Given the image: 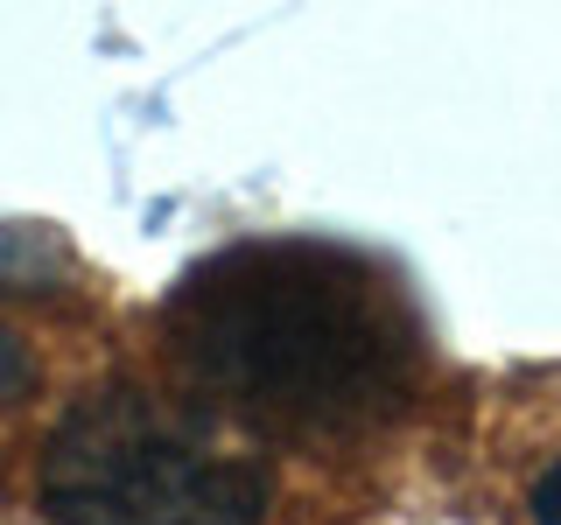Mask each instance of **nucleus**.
<instances>
[{
	"label": "nucleus",
	"instance_id": "nucleus-3",
	"mask_svg": "<svg viewBox=\"0 0 561 525\" xmlns=\"http://www.w3.org/2000/svg\"><path fill=\"white\" fill-rule=\"evenodd\" d=\"M28 385H35V358H28V343L14 337V329H0V413L22 407Z\"/></svg>",
	"mask_w": 561,
	"mask_h": 525
},
{
	"label": "nucleus",
	"instance_id": "nucleus-4",
	"mask_svg": "<svg viewBox=\"0 0 561 525\" xmlns=\"http://www.w3.org/2000/svg\"><path fill=\"white\" fill-rule=\"evenodd\" d=\"M526 512H534V525H561V463L534 477V498H526Z\"/></svg>",
	"mask_w": 561,
	"mask_h": 525
},
{
	"label": "nucleus",
	"instance_id": "nucleus-1",
	"mask_svg": "<svg viewBox=\"0 0 561 525\" xmlns=\"http://www.w3.org/2000/svg\"><path fill=\"white\" fill-rule=\"evenodd\" d=\"M175 372L260 428H365L414 393L421 329L393 273L330 238H239L162 308Z\"/></svg>",
	"mask_w": 561,
	"mask_h": 525
},
{
	"label": "nucleus",
	"instance_id": "nucleus-2",
	"mask_svg": "<svg viewBox=\"0 0 561 525\" xmlns=\"http://www.w3.org/2000/svg\"><path fill=\"white\" fill-rule=\"evenodd\" d=\"M267 498L253 455L134 385L78 399L43 448V512L57 525H260Z\"/></svg>",
	"mask_w": 561,
	"mask_h": 525
}]
</instances>
